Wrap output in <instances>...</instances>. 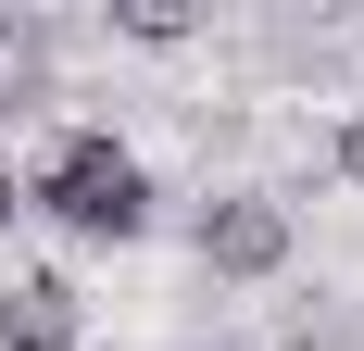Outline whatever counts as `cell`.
<instances>
[{"label": "cell", "instance_id": "6da1fadb", "mask_svg": "<svg viewBox=\"0 0 364 351\" xmlns=\"http://www.w3.org/2000/svg\"><path fill=\"white\" fill-rule=\"evenodd\" d=\"M38 201L63 213V226H88V239H126L151 188H139V163H126L113 139H63V151H50V176H38Z\"/></svg>", "mask_w": 364, "mask_h": 351}, {"label": "cell", "instance_id": "7a4b0ae2", "mask_svg": "<svg viewBox=\"0 0 364 351\" xmlns=\"http://www.w3.org/2000/svg\"><path fill=\"white\" fill-rule=\"evenodd\" d=\"M75 339V288L63 276H13L0 288V351H63Z\"/></svg>", "mask_w": 364, "mask_h": 351}, {"label": "cell", "instance_id": "3957f363", "mask_svg": "<svg viewBox=\"0 0 364 351\" xmlns=\"http://www.w3.org/2000/svg\"><path fill=\"white\" fill-rule=\"evenodd\" d=\"M226 264V276H264V264H277V251H289V226H277V213L264 201H239V213H214V239H201Z\"/></svg>", "mask_w": 364, "mask_h": 351}, {"label": "cell", "instance_id": "277c9868", "mask_svg": "<svg viewBox=\"0 0 364 351\" xmlns=\"http://www.w3.org/2000/svg\"><path fill=\"white\" fill-rule=\"evenodd\" d=\"M339 163H352V176H364V126H352V139H339Z\"/></svg>", "mask_w": 364, "mask_h": 351}, {"label": "cell", "instance_id": "5b68a950", "mask_svg": "<svg viewBox=\"0 0 364 351\" xmlns=\"http://www.w3.org/2000/svg\"><path fill=\"white\" fill-rule=\"evenodd\" d=\"M0 213H13V176H0Z\"/></svg>", "mask_w": 364, "mask_h": 351}]
</instances>
